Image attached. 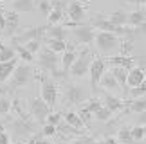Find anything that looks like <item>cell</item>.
<instances>
[{
	"label": "cell",
	"mask_w": 146,
	"mask_h": 144,
	"mask_svg": "<svg viewBox=\"0 0 146 144\" xmlns=\"http://www.w3.org/2000/svg\"><path fill=\"white\" fill-rule=\"evenodd\" d=\"M88 97H90V92L83 85H69L65 88V94H63V101L67 104H70V106L83 104Z\"/></svg>",
	"instance_id": "8992f818"
},
{
	"label": "cell",
	"mask_w": 146,
	"mask_h": 144,
	"mask_svg": "<svg viewBox=\"0 0 146 144\" xmlns=\"http://www.w3.org/2000/svg\"><path fill=\"white\" fill-rule=\"evenodd\" d=\"M92 144H103V141H92Z\"/></svg>",
	"instance_id": "f5cc1de1"
},
{
	"label": "cell",
	"mask_w": 146,
	"mask_h": 144,
	"mask_svg": "<svg viewBox=\"0 0 146 144\" xmlns=\"http://www.w3.org/2000/svg\"><path fill=\"white\" fill-rule=\"evenodd\" d=\"M103 144H117V141H115L112 135H106L105 139H103Z\"/></svg>",
	"instance_id": "7dc6e473"
},
{
	"label": "cell",
	"mask_w": 146,
	"mask_h": 144,
	"mask_svg": "<svg viewBox=\"0 0 146 144\" xmlns=\"http://www.w3.org/2000/svg\"><path fill=\"white\" fill-rule=\"evenodd\" d=\"M0 47H2V40H0Z\"/></svg>",
	"instance_id": "11a10c76"
},
{
	"label": "cell",
	"mask_w": 146,
	"mask_h": 144,
	"mask_svg": "<svg viewBox=\"0 0 146 144\" xmlns=\"http://www.w3.org/2000/svg\"><path fill=\"white\" fill-rule=\"evenodd\" d=\"M72 36H74L76 43H80V45H90L94 43V36H96V29H94L92 25H76L72 27Z\"/></svg>",
	"instance_id": "30bf717a"
},
{
	"label": "cell",
	"mask_w": 146,
	"mask_h": 144,
	"mask_svg": "<svg viewBox=\"0 0 146 144\" xmlns=\"http://www.w3.org/2000/svg\"><path fill=\"white\" fill-rule=\"evenodd\" d=\"M67 15H69V20L72 24H83V20L87 18V9L83 7L80 2H69L67 5Z\"/></svg>",
	"instance_id": "5bb4252c"
},
{
	"label": "cell",
	"mask_w": 146,
	"mask_h": 144,
	"mask_svg": "<svg viewBox=\"0 0 146 144\" xmlns=\"http://www.w3.org/2000/svg\"><path fill=\"white\" fill-rule=\"evenodd\" d=\"M27 106H29V114H31L33 121H36V123H43L45 117L52 112V108L47 103H43L40 97H31L27 101Z\"/></svg>",
	"instance_id": "52a82bcc"
},
{
	"label": "cell",
	"mask_w": 146,
	"mask_h": 144,
	"mask_svg": "<svg viewBox=\"0 0 146 144\" xmlns=\"http://www.w3.org/2000/svg\"><path fill=\"white\" fill-rule=\"evenodd\" d=\"M119 51H121L123 56H130V52L133 51V43H132V40H125V42H121Z\"/></svg>",
	"instance_id": "ab89813d"
},
{
	"label": "cell",
	"mask_w": 146,
	"mask_h": 144,
	"mask_svg": "<svg viewBox=\"0 0 146 144\" xmlns=\"http://www.w3.org/2000/svg\"><path fill=\"white\" fill-rule=\"evenodd\" d=\"M11 142V137L7 131H0V144H9Z\"/></svg>",
	"instance_id": "bcb514c9"
},
{
	"label": "cell",
	"mask_w": 146,
	"mask_h": 144,
	"mask_svg": "<svg viewBox=\"0 0 146 144\" xmlns=\"http://www.w3.org/2000/svg\"><path fill=\"white\" fill-rule=\"evenodd\" d=\"M130 133H132L133 142H143L144 137H146V128L143 124H135L133 128H130Z\"/></svg>",
	"instance_id": "1f68e13d"
},
{
	"label": "cell",
	"mask_w": 146,
	"mask_h": 144,
	"mask_svg": "<svg viewBox=\"0 0 146 144\" xmlns=\"http://www.w3.org/2000/svg\"><path fill=\"white\" fill-rule=\"evenodd\" d=\"M99 85L105 88V90H121V87H119V83H117L114 79V76L110 74V72H105L103 76H101V79H99Z\"/></svg>",
	"instance_id": "cb8c5ba5"
},
{
	"label": "cell",
	"mask_w": 146,
	"mask_h": 144,
	"mask_svg": "<svg viewBox=\"0 0 146 144\" xmlns=\"http://www.w3.org/2000/svg\"><path fill=\"white\" fill-rule=\"evenodd\" d=\"M18 27H20V16H18V13H15V11H7V13H4V31H2V36L13 38L15 32L18 31Z\"/></svg>",
	"instance_id": "4fadbf2b"
},
{
	"label": "cell",
	"mask_w": 146,
	"mask_h": 144,
	"mask_svg": "<svg viewBox=\"0 0 146 144\" xmlns=\"http://www.w3.org/2000/svg\"><path fill=\"white\" fill-rule=\"evenodd\" d=\"M92 117H94V119H98V121H101V123H108L110 117H112V114H110V112H108V110H106L105 106H101V108L98 110V112L92 115Z\"/></svg>",
	"instance_id": "8d00e7d4"
},
{
	"label": "cell",
	"mask_w": 146,
	"mask_h": 144,
	"mask_svg": "<svg viewBox=\"0 0 146 144\" xmlns=\"http://www.w3.org/2000/svg\"><path fill=\"white\" fill-rule=\"evenodd\" d=\"M33 77H35V70L29 63H16V67L11 74V83H9V88H20V87H25Z\"/></svg>",
	"instance_id": "5b68a950"
},
{
	"label": "cell",
	"mask_w": 146,
	"mask_h": 144,
	"mask_svg": "<svg viewBox=\"0 0 146 144\" xmlns=\"http://www.w3.org/2000/svg\"><path fill=\"white\" fill-rule=\"evenodd\" d=\"M146 94V81H143L141 85L137 87H132L126 90V97H132V99H137V97H144Z\"/></svg>",
	"instance_id": "f546056e"
},
{
	"label": "cell",
	"mask_w": 146,
	"mask_h": 144,
	"mask_svg": "<svg viewBox=\"0 0 146 144\" xmlns=\"http://www.w3.org/2000/svg\"><path fill=\"white\" fill-rule=\"evenodd\" d=\"M92 52H90V49L85 47V49H81L80 54H76V59H74V63L70 65V69H69V74L72 77H83V76H87L88 74V67H90V63H92Z\"/></svg>",
	"instance_id": "3957f363"
},
{
	"label": "cell",
	"mask_w": 146,
	"mask_h": 144,
	"mask_svg": "<svg viewBox=\"0 0 146 144\" xmlns=\"http://www.w3.org/2000/svg\"><path fill=\"white\" fill-rule=\"evenodd\" d=\"M63 121L69 126H72V128H76V130H81V131H85V128L87 126L83 124V121L80 119V115H78L76 112H67V114H63Z\"/></svg>",
	"instance_id": "603a6c76"
},
{
	"label": "cell",
	"mask_w": 146,
	"mask_h": 144,
	"mask_svg": "<svg viewBox=\"0 0 146 144\" xmlns=\"http://www.w3.org/2000/svg\"><path fill=\"white\" fill-rule=\"evenodd\" d=\"M63 56L60 58V67H61V74H69V69H70V65L74 63V59H76V51L72 47H67L63 52Z\"/></svg>",
	"instance_id": "2e32d148"
},
{
	"label": "cell",
	"mask_w": 146,
	"mask_h": 144,
	"mask_svg": "<svg viewBox=\"0 0 146 144\" xmlns=\"http://www.w3.org/2000/svg\"><path fill=\"white\" fill-rule=\"evenodd\" d=\"M45 29L47 25H38V27H29V29H25L24 32H20L18 36H13L11 38V42H13V45H24L25 42H31V40H40V38L45 34Z\"/></svg>",
	"instance_id": "8fae6325"
},
{
	"label": "cell",
	"mask_w": 146,
	"mask_h": 144,
	"mask_svg": "<svg viewBox=\"0 0 146 144\" xmlns=\"http://www.w3.org/2000/svg\"><path fill=\"white\" fill-rule=\"evenodd\" d=\"M35 144H50V142H49L47 139H43V137H42V139H36V141H35Z\"/></svg>",
	"instance_id": "f907efd6"
},
{
	"label": "cell",
	"mask_w": 146,
	"mask_h": 144,
	"mask_svg": "<svg viewBox=\"0 0 146 144\" xmlns=\"http://www.w3.org/2000/svg\"><path fill=\"white\" fill-rule=\"evenodd\" d=\"M110 74L114 76V79L119 83V87H121V90L125 92V96H126V74H128V70L126 69H123V67H110Z\"/></svg>",
	"instance_id": "44dd1931"
},
{
	"label": "cell",
	"mask_w": 146,
	"mask_h": 144,
	"mask_svg": "<svg viewBox=\"0 0 146 144\" xmlns=\"http://www.w3.org/2000/svg\"><path fill=\"white\" fill-rule=\"evenodd\" d=\"M126 2H132V4H137V5H141V7H144L146 0H126Z\"/></svg>",
	"instance_id": "681fc988"
},
{
	"label": "cell",
	"mask_w": 146,
	"mask_h": 144,
	"mask_svg": "<svg viewBox=\"0 0 146 144\" xmlns=\"http://www.w3.org/2000/svg\"><path fill=\"white\" fill-rule=\"evenodd\" d=\"M0 131H5V121L0 119Z\"/></svg>",
	"instance_id": "816d5d0a"
},
{
	"label": "cell",
	"mask_w": 146,
	"mask_h": 144,
	"mask_svg": "<svg viewBox=\"0 0 146 144\" xmlns=\"http://www.w3.org/2000/svg\"><path fill=\"white\" fill-rule=\"evenodd\" d=\"M144 20H146L144 7L126 13V25H130V27H139V25H143V24H144Z\"/></svg>",
	"instance_id": "ac0fdd59"
},
{
	"label": "cell",
	"mask_w": 146,
	"mask_h": 144,
	"mask_svg": "<svg viewBox=\"0 0 146 144\" xmlns=\"http://www.w3.org/2000/svg\"><path fill=\"white\" fill-rule=\"evenodd\" d=\"M40 135L42 137H54L56 135V126H52V124H43L42 130H40Z\"/></svg>",
	"instance_id": "60d3db41"
},
{
	"label": "cell",
	"mask_w": 146,
	"mask_h": 144,
	"mask_svg": "<svg viewBox=\"0 0 146 144\" xmlns=\"http://www.w3.org/2000/svg\"><path fill=\"white\" fill-rule=\"evenodd\" d=\"M45 47L58 54V52H63L67 49V42H63V40H50V38H47V40H45Z\"/></svg>",
	"instance_id": "f1b7e54d"
},
{
	"label": "cell",
	"mask_w": 146,
	"mask_h": 144,
	"mask_svg": "<svg viewBox=\"0 0 146 144\" xmlns=\"http://www.w3.org/2000/svg\"><path fill=\"white\" fill-rule=\"evenodd\" d=\"M92 137H88V135H78L74 137V139L70 141V144H92Z\"/></svg>",
	"instance_id": "7bdbcfd3"
},
{
	"label": "cell",
	"mask_w": 146,
	"mask_h": 144,
	"mask_svg": "<svg viewBox=\"0 0 146 144\" xmlns=\"http://www.w3.org/2000/svg\"><path fill=\"white\" fill-rule=\"evenodd\" d=\"M15 108L18 110V115H16V117H7V115H5V117H7L5 123H7L9 128H11V137H13L15 141H29L38 131V123L29 119L27 115H24L20 104H15Z\"/></svg>",
	"instance_id": "6da1fadb"
},
{
	"label": "cell",
	"mask_w": 146,
	"mask_h": 144,
	"mask_svg": "<svg viewBox=\"0 0 146 144\" xmlns=\"http://www.w3.org/2000/svg\"><path fill=\"white\" fill-rule=\"evenodd\" d=\"M38 65H40L42 70L49 72L50 76H63L60 70V58L58 54L52 52L47 47H40L38 51Z\"/></svg>",
	"instance_id": "7a4b0ae2"
},
{
	"label": "cell",
	"mask_w": 146,
	"mask_h": 144,
	"mask_svg": "<svg viewBox=\"0 0 146 144\" xmlns=\"http://www.w3.org/2000/svg\"><path fill=\"white\" fill-rule=\"evenodd\" d=\"M24 47H25V51H29L33 56H35V54H38L42 45H40V40H31V42H25Z\"/></svg>",
	"instance_id": "f35d334b"
},
{
	"label": "cell",
	"mask_w": 146,
	"mask_h": 144,
	"mask_svg": "<svg viewBox=\"0 0 146 144\" xmlns=\"http://www.w3.org/2000/svg\"><path fill=\"white\" fill-rule=\"evenodd\" d=\"M16 63H18V58L9 59V61H0V83H5L11 77Z\"/></svg>",
	"instance_id": "ffe728a7"
},
{
	"label": "cell",
	"mask_w": 146,
	"mask_h": 144,
	"mask_svg": "<svg viewBox=\"0 0 146 144\" xmlns=\"http://www.w3.org/2000/svg\"><path fill=\"white\" fill-rule=\"evenodd\" d=\"M0 2H13V0H0Z\"/></svg>",
	"instance_id": "db71d44e"
},
{
	"label": "cell",
	"mask_w": 146,
	"mask_h": 144,
	"mask_svg": "<svg viewBox=\"0 0 146 144\" xmlns=\"http://www.w3.org/2000/svg\"><path fill=\"white\" fill-rule=\"evenodd\" d=\"M76 114H78V115H80V119L83 121V124H85V126H87L88 123H90V119H92V114H90V112H88V110H87V108H81V110H80V112H76Z\"/></svg>",
	"instance_id": "b9f144b4"
},
{
	"label": "cell",
	"mask_w": 146,
	"mask_h": 144,
	"mask_svg": "<svg viewBox=\"0 0 146 144\" xmlns=\"http://www.w3.org/2000/svg\"><path fill=\"white\" fill-rule=\"evenodd\" d=\"M11 108H13V101L7 97V96H0V117H5V115H9Z\"/></svg>",
	"instance_id": "836d02e7"
},
{
	"label": "cell",
	"mask_w": 146,
	"mask_h": 144,
	"mask_svg": "<svg viewBox=\"0 0 146 144\" xmlns=\"http://www.w3.org/2000/svg\"><path fill=\"white\" fill-rule=\"evenodd\" d=\"M38 9H40V13H43V15L47 16L52 7H50V2H49V0H40V4H38Z\"/></svg>",
	"instance_id": "f6af8a7d"
},
{
	"label": "cell",
	"mask_w": 146,
	"mask_h": 144,
	"mask_svg": "<svg viewBox=\"0 0 146 144\" xmlns=\"http://www.w3.org/2000/svg\"><path fill=\"white\" fill-rule=\"evenodd\" d=\"M40 99L43 103H47L50 108H54V104L58 103V85L54 83V79H49V77H43L42 79Z\"/></svg>",
	"instance_id": "ba28073f"
},
{
	"label": "cell",
	"mask_w": 146,
	"mask_h": 144,
	"mask_svg": "<svg viewBox=\"0 0 146 144\" xmlns=\"http://www.w3.org/2000/svg\"><path fill=\"white\" fill-rule=\"evenodd\" d=\"M106 18H108V22L112 25H115V27H123V25H126V11H114L112 15H106Z\"/></svg>",
	"instance_id": "484cf974"
},
{
	"label": "cell",
	"mask_w": 146,
	"mask_h": 144,
	"mask_svg": "<svg viewBox=\"0 0 146 144\" xmlns=\"http://www.w3.org/2000/svg\"><path fill=\"white\" fill-rule=\"evenodd\" d=\"M9 144H11V142H9Z\"/></svg>",
	"instance_id": "9f6ffc18"
},
{
	"label": "cell",
	"mask_w": 146,
	"mask_h": 144,
	"mask_svg": "<svg viewBox=\"0 0 146 144\" xmlns=\"http://www.w3.org/2000/svg\"><path fill=\"white\" fill-rule=\"evenodd\" d=\"M2 31H4V13L0 11V38H2Z\"/></svg>",
	"instance_id": "c3c4849f"
},
{
	"label": "cell",
	"mask_w": 146,
	"mask_h": 144,
	"mask_svg": "<svg viewBox=\"0 0 146 144\" xmlns=\"http://www.w3.org/2000/svg\"><path fill=\"white\" fill-rule=\"evenodd\" d=\"M108 61H110V67H123L126 70H130L132 67H135V65H133L135 59H133L132 56H114V58H110Z\"/></svg>",
	"instance_id": "7402d4cb"
},
{
	"label": "cell",
	"mask_w": 146,
	"mask_h": 144,
	"mask_svg": "<svg viewBox=\"0 0 146 144\" xmlns=\"http://www.w3.org/2000/svg\"><path fill=\"white\" fill-rule=\"evenodd\" d=\"M13 11L15 13H25V11H35L36 4L35 0H13Z\"/></svg>",
	"instance_id": "d4e9b609"
},
{
	"label": "cell",
	"mask_w": 146,
	"mask_h": 144,
	"mask_svg": "<svg viewBox=\"0 0 146 144\" xmlns=\"http://www.w3.org/2000/svg\"><path fill=\"white\" fill-rule=\"evenodd\" d=\"M15 52H16V58L24 59V63H31V61H35V56H33L29 51H25V47H24V45H15Z\"/></svg>",
	"instance_id": "d6a6232c"
},
{
	"label": "cell",
	"mask_w": 146,
	"mask_h": 144,
	"mask_svg": "<svg viewBox=\"0 0 146 144\" xmlns=\"http://www.w3.org/2000/svg\"><path fill=\"white\" fill-rule=\"evenodd\" d=\"M15 58H16L15 47L2 43V47H0V61H9V59H15Z\"/></svg>",
	"instance_id": "4dcf8cb0"
},
{
	"label": "cell",
	"mask_w": 146,
	"mask_h": 144,
	"mask_svg": "<svg viewBox=\"0 0 146 144\" xmlns=\"http://www.w3.org/2000/svg\"><path fill=\"white\" fill-rule=\"evenodd\" d=\"M144 70L143 69H139V67H132L130 70H128V74H126V87H137V85H141L144 79Z\"/></svg>",
	"instance_id": "e0dca14e"
},
{
	"label": "cell",
	"mask_w": 146,
	"mask_h": 144,
	"mask_svg": "<svg viewBox=\"0 0 146 144\" xmlns=\"http://www.w3.org/2000/svg\"><path fill=\"white\" fill-rule=\"evenodd\" d=\"M63 13L65 11H61V9H50V13L47 15V22H49V25H58L61 20H63Z\"/></svg>",
	"instance_id": "e575fe53"
},
{
	"label": "cell",
	"mask_w": 146,
	"mask_h": 144,
	"mask_svg": "<svg viewBox=\"0 0 146 144\" xmlns=\"http://www.w3.org/2000/svg\"><path fill=\"white\" fill-rule=\"evenodd\" d=\"M106 72V61L103 58H96L92 59L90 67H88V77H90V90L92 92H98V85H99V79Z\"/></svg>",
	"instance_id": "9c48e42d"
},
{
	"label": "cell",
	"mask_w": 146,
	"mask_h": 144,
	"mask_svg": "<svg viewBox=\"0 0 146 144\" xmlns=\"http://www.w3.org/2000/svg\"><path fill=\"white\" fill-rule=\"evenodd\" d=\"M45 34L50 40H63L65 42L67 36H69V31H67V27H61V25H47Z\"/></svg>",
	"instance_id": "d6986e66"
},
{
	"label": "cell",
	"mask_w": 146,
	"mask_h": 144,
	"mask_svg": "<svg viewBox=\"0 0 146 144\" xmlns=\"http://www.w3.org/2000/svg\"><path fill=\"white\" fill-rule=\"evenodd\" d=\"M121 144H135L132 139V133H130V126H121L119 131H117V139Z\"/></svg>",
	"instance_id": "83f0119b"
},
{
	"label": "cell",
	"mask_w": 146,
	"mask_h": 144,
	"mask_svg": "<svg viewBox=\"0 0 146 144\" xmlns=\"http://www.w3.org/2000/svg\"><path fill=\"white\" fill-rule=\"evenodd\" d=\"M85 103H87V104H85V108H87L92 115L96 114L101 106H103V103H101V99H99V97H88Z\"/></svg>",
	"instance_id": "d590c367"
},
{
	"label": "cell",
	"mask_w": 146,
	"mask_h": 144,
	"mask_svg": "<svg viewBox=\"0 0 146 144\" xmlns=\"http://www.w3.org/2000/svg\"><path fill=\"white\" fill-rule=\"evenodd\" d=\"M128 108H130V112L133 114H144L146 110V99L144 97H137V99H132V101H126Z\"/></svg>",
	"instance_id": "4316f807"
},
{
	"label": "cell",
	"mask_w": 146,
	"mask_h": 144,
	"mask_svg": "<svg viewBox=\"0 0 146 144\" xmlns=\"http://www.w3.org/2000/svg\"><path fill=\"white\" fill-rule=\"evenodd\" d=\"M88 25H92L94 29L103 31V32H112V34H117V36L123 34V27L112 25L110 22H108V18H106V15H101V13H99V15H94Z\"/></svg>",
	"instance_id": "7c38bea8"
},
{
	"label": "cell",
	"mask_w": 146,
	"mask_h": 144,
	"mask_svg": "<svg viewBox=\"0 0 146 144\" xmlns=\"http://www.w3.org/2000/svg\"><path fill=\"white\" fill-rule=\"evenodd\" d=\"M61 119H63V114H60V112H50L47 117H45V121H43V123L45 124H52V126H58L60 123H61Z\"/></svg>",
	"instance_id": "74e56055"
},
{
	"label": "cell",
	"mask_w": 146,
	"mask_h": 144,
	"mask_svg": "<svg viewBox=\"0 0 146 144\" xmlns=\"http://www.w3.org/2000/svg\"><path fill=\"white\" fill-rule=\"evenodd\" d=\"M101 103H103V106L108 110V112L114 115L115 112H121L123 108L126 106V103L123 101V99H119V97H115V96H112V94H103V99H101Z\"/></svg>",
	"instance_id": "9a60e30c"
},
{
	"label": "cell",
	"mask_w": 146,
	"mask_h": 144,
	"mask_svg": "<svg viewBox=\"0 0 146 144\" xmlns=\"http://www.w3.org/2000/svg\"><path fill=\"white\" fill-rule=\"evenodd\" d=\"M49 2H50V7L61 9V11H65L67 5H69V0H49Z\"/></svg>",
	"instance_id": "ee69618b"
},
{
	"label": "cell",
	"mask_w": 146,
	"mask_h": 144,
	"mask_svg": "<svg viewBox=\"0 0 146 144\" xmlns=\"http://www.w3.org/2000/svg\"><path fill=\"white\" fill-rule=\"evenodd\" d=\"M94 43H96L98 51L103 52V54H112L115 51H119V45H121V38L117 34H112V32H103L99 31L96 32L94 36Z\"/></svg>",
	"instance_id": "277c9868"
}]
</instances>
